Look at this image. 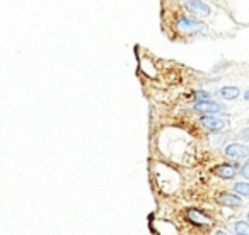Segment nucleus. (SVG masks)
Listing matches in <instances>:
<instances>
[{"label":"nucleus","instance_id":"nucleus-5","mask_svg":"<svg viewBox=\"0 0 249 235\" xmlns=\"http://www.w3.org/2000/svg\"><path fill=\"white\" fill-rule=\"evenodd\" d=\"M217 201L225 206H232V208H237L242 204V200L237 196V194H232V193H218L217 194Z\"/></svg>","mask_w":249,"mask_h":235},{"label":"nucleus","instance_id":"nucleus-3","mask_svg":"<svg viewBox=\"0 0 249 235\" xmlns=\"http://www.w3.org/2000/svg\"><path fill=\"white\" fill-rule=\"evenodd\" d=\"M188 7V12H191L193 16H198V17H207L210 16V7L203 2H198V0H191V2H186L184 4Z\"/></svg>","mask_w":249,"mask_h":235},{"label":"nucleus","instance_id":"nucleus-4","mask_svg":"<svg viewBox=\"0 0 249 235\" xmlns=\"http://www.w3.org/2000/svg\"><path fill=\"white\" fill-rule=\"evenodd\" d=\"M201 123L205 125V128L212 130V132H220L227 121H225L224 118H218V116H203L201 118Z\"/></svg>","mask_w":249,"mask_h":235},{"label":"nucleus","instance_id":"nucleus-1","mask_svg":"<svg viewBox=\"0 0 249 235\" xmlns=\"http://www.w3.org/2000/svg\"><path fill=\"white\" fill-rule=\"evenodd\" d=\"M225 155H227L229 159L241 160L249 155V149L246 145H241V143H231V145L225 147Z\"/></svg>","mask_w":249,"mask_h":235},{"label":"nucleus","instance_id":"nucleus-6","mask_svg":"<svg viewBox=\"0 0 249 235\" xmlns=\"http://www.w3.org/2000/svg\"><path fill=\"white\" fill-rule=\"evenodd\" d=\"M212 172L218 177H224V179H232L235 176V167L231 166V164H220V166L213 167Z\"/></svg>","mask_w":249,"mask_h":235},{"label":"nucleus","instance_id":"nucleus-11","mask_svg":"<svg viewBox=\"0 0 249 235\" xmlns=\"http://www.w3.org/2000/svg\"><path fill=\"white\" fill-rule=\"evenodd\" d=\"M234 191L242 196H248L249 198V183H237L234 184Z\"/></svg>","mask_w":249,"mask_h":235},{"label":"nucleus","instance_id":"nucleus-9","mask_svg":"<svg viewBox=\"0 0 249 235\" xmlns=\"http://www.w3.org/2000/svg\"><path fill=\"white\" fill-rule=\"evenodd\" d=\"M241 94V90H239V87H224V89H220V96L224 97V99H235V97Z\"/></svg>","mask_w":249,"mask_h":235},{"label":"nucleus","instance_id":"nucleus-10","mask_svg":"<svg viewBox=\"0 0 249 235\" xmlns=\"http://www.w3.org/2000/svg\"><path fill=\"white\" fill-rule=\"evenodd\" d=\"M234 232L237 235H249V223H246V221H235Z\"/></svg>","mask_w":249,"mask_h":235},{"label":"nucleus","instance_id":"nucleus-14","mask_svg":"<svg viewBox=\"0 0 249 235\" xmlns=\"http://www.w3.org/2000/svg\"><path fill=\"white\" fill-rule=\"evenodd\" d=\"M244 99H246V101H249V90H246V94H244Z\"/></svg>","mask_w":249,"mask_h":235},{"label":"nucleus","instance_id":"nucleus-15","mask_svg":"<svg viewBox=\"0 0 249 235\" xmlns=\"http://www.w3.org/2000/svg\"><path fill=\"white\" fill-rule=\"evenodd\" d=\"M248 221H249V211H248Z\"/></svg>","mask_w":249,"mask_h":235},{"label":"nucleus","instance_id":"nucleus-2","mask_svg":"<svg viewBox=\"0 0 249 235\" xmlns=\"http://www.w3.org/2000/svg\"><path fill=\"white\" fill-rule=\"evenodd\" d=\"M178 29L183 33H198V31H203V26L200 24V22L193 21V19L190 17H179V21H178Z\"/></svg>","mask_w":249,"mask_h":235},{"label":"nucleus","instance_id":"nucleus-8","mask_svg":"<svg viewBox=\"0 0 249 235\" xmlns=\"http://www.w3.org/2000/svg\"><path fill=\"white\" fill-rule=\"evenodd\" d=\"M188 217H190L191 223H195V225H205V223H210L212 221L207 215L201 213V211H198V210H190L188 211Z\"/></svg>","mask_w":249,"mask_h":235},{"label":"nucleus","instance_id":"nucleus-7","mask_svg":"<svg viewBox=\"0 0 249 235\" xmlns=\"http://www.w3.org/2000/svg\"><path fill=\"white\" fill-rule=\"evenodd\" d=\"M195 109L201 111V113H218V111L224 109V106H220V104H217V102H212V101H207V102L196 104Z\"/></svg>","mask_w":249,"mask_h":235},{"label":"nucleus","instance_id":"nucleus-12","mask_svg":"<svg viewBox=\"0 0 249 235\" xmlns=\"http://www.w3.org/2000/svg\"><path fill=\"white\" fill-rule=\"evenodd\" d=\"M241 174H242V176L246 177V179H249V162L246 164V166H244V167H242V169H241Z\"/></svg>","mask_w":249,"mask_h":235},{"label":"nucleus","instance_id":"nucleus-13","mask_svg":"<svg viewBox=\"0 0 249 235\" xmlns=\"http://www.w3.org/2000/svg\"><path fill=\"white\" fill-rule=\"evenodd\" d=\"M241 136L244 140H249V128H246V130H242V133H241Z\"/></svg>","mask_w":249,"mask_h":235}]
</instances>
